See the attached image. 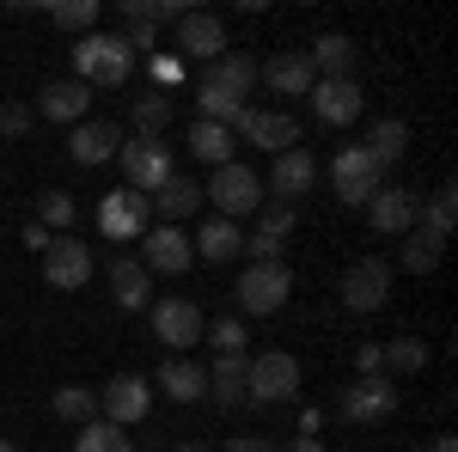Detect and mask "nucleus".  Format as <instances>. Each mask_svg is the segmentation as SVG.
<instances>
[{
	"label": "nucleus",
	"instance_id": "4",
	"mask_svg": "<svg viewBox=\"0 0 458 452\" xmlns=\"http://www.w3.org/2000/svg\"><path fill=\"white\" fill-rule=\"evenodd\" d=\"M287 294H293V276H287V263H245V276H239V306L250 318H269L287 306Z\"/></svg>",
	"mask_w": 458,
	"mask_h": 452
},
{
	"label": "nucleus",
	"instance_id": "40",
	"mask_svg": "<svg viewBox=\"0 0 458 452\" xmlns=\"http://www.w3.org/2000/svg\"><path fill=\"white\" fill-rule=\"evenodd\" d=\"M202 337H208L220 354H245V324H239V318H214V324H202Z\"/></svg>",
	"mask_w": 458,
	"mask_h": 452
},
{
	"label": "nucleus",
	"instance_id": "7",
	"mask_svg": "<svg viewBox=\"0 0 458 452\" xmlns=\"http://www.w3.org/2000/svg\"><path fill=\"white\" fill-rule=\"evenodd\" d=\"M147 226H153V202H147L141 190H110L105 202H98V233H105L110 244H129V239H141Z\"/></svg>",
	"mask_w": 458,
	"mask_h": 452
},
{
	"label": "nucleus",
	"instance_id": "15",
	"mask_svg": "<svg viewBox=\"0 0 458 452\" xmlns=\"http://www.w3.org/2000/svg\"><path fill=\"white\" fill-rule=\"evenodd\" d=\"M98 410H105V422H116V428H135V422L153 410V385H147L141 373H116V380L98 391Z\"/></svg>",
	"mask_w": 458,
	"mask_h": 452
},
{
	"label": "nucleus",
	"instance_id": "16",
	"mask_svg": "<svg viewBox=\"0 0 458 452\" xmlns=\"http://www.w3.org/2000/svg\"><path fill=\"white\" fill-rule=\"evenodd\" d=\"M43 276H49V287H62V294H80L86 281H92V251L80 239H49V251H43Z\"/></svg>",
	"mask_w": 458,
	"mask_h": 452
},
{
	"label": "nucleus",
	"instance_id": "31",
	"mask_svg": "<svg viewBox=\"0 0 458 452\" xmlns=\"http://www.w3.org/2000/svg\"><path fill=\"white\" fill-rule=\"evenodd\" d=\"M190 153H196V159H208V166H233V129H226V123H202V116H196V123H190Z\"/></svg>",
	"mask_w": 458,
	"mask_h": 452
},
{
	"label": "nucleus",
	"instance_id": "20",
	"mask_svg": "<svg viewBox=\"0 0 458 452\" xmlns=\"http://www.w3.org/2000/svg\"><path fill=\"white\" fill-rule=\"evenodd\" d=\"M257 214H263V220H257V233L245 239V251H250V263H276V257H282V239L300 226V209H287V202H269V196H263V209H257Z\"/></svg>",
	"mask_w": 458,
	"mask_h": 452
},
{
	"label": "nucleus",
	"instance_id": "33",
	"mask_svg": "<svg viewBox=\"0 0 458 452\" xmlns=\"http://www.w3.org/2000/svg\"><path fill=\"white\" fill-rule=\"evenodd\" d=\"M49 410H55V422L86 428V422H92V410H98V391H92V385H62V391L49 397Z\"/></svg>",
	"mask_w": 458,
	"mask_h": 452
},
{
	"label": "nucleus",
	"instance_id": "5",
	"mask_svg": "<svg viewBox=\"0 0 458 452\" xmlns=\"http://www.w3.org/2000/svg\"><path fill=\"white\" fill-rule=\"evenodd\" d=\"M116 166H123V177H129V190L153 196V190L177 172V147H165V141H123Z\"/></svg>",
	"mask_w": 458,
	"mask_h": 452
},
{
	"label": "nucleus",
	"instance_id": "17",
	"mask_svg": "<svg viewBox=\"0 0 458 452\" xmlns=\"http://www.w3.org/2000/svg\"><path fill=\"white\" fill-rule=\"evenodd\" d=\"M177 49L183 55H196V62H220L233 43H226V19H214L202 6H190L183 19H177Z\"/></svg>",
	"mask_w": 458,
	"mask_h": 452
},
{
	"label": "nucleus",
	"instance_id": "43",
	"mask_svg": "<svg viewBox=\"0 0 458 452\" xmlns=\"http://www.w3.org/2000/svg\"><path fill=\"white\" fill-rule=\"evenodd\" d=\"M147 68H153V80H159V92L183 80V62H177V55H147Z\"/></svg>",
	"mask_w": 458,
	"mask_h": 452
},
{
	"label": "nucleus",
	"instance_id": "44",
	"mask_svg": "<svg viewBox=\"0 0 458 452\" xmlns=\"http://www.w3.org/2000/svg\"><path fill=\"white\" fill-rule=\"evenodd\" d=\"M226 452H282V440H269V434H233Z\"/></svg>",
	"mask_w": 458,
	"mask_h": 452
},
{
	"label": "nucleus",
	"instance_id": "10",
	"mask_svg": "<svg viewBox=\"0 0 458 452\" xmlns=\"http://www.w3.org/2000/svg\"><path fill=\"white\" fill-rule=\"evenodd\" d=\"M416 214H422V196L403 190V183H379V190L367 196V220H373V233H386V239L416 233Z\"/></svg>",
	"mask_w": 458,
	"mask_h": 452
},
{
	"label": "nucleus",
	"instance_id": "42",
	"mask_svg": "<svg viewBox=\"0 0 458 452\" xmlns=\"http://www.w3.org/2000/svg\"><path fill=\"white\" fill-rule=\"evenodd\" d=\"M25 129H31V110H25V105H0V135L19 141Z\"/></svg>",
	"mask_w": 458,
	"mask_h": 452
},
{
	"label": "nucleus",
	"instance_id": "35",
	"mask_svg": "<svg viewBox=\"0 0 458 452\" xmlns=\"http://www.w3.org/2000/svg\"><path fill=\"white\" fill-rule=\"evenodd\" d=\"M73 452H135V440H129V428H116V422H86L80 440H73Z\"/></svg>",
	"mask_w": 458,
	"mask_h": 452
},
{
	"label": "nucleus",
	"instance_id": "30",
	"mask_svg": "<svg viewBox=\"0 0 458 452\" xmlns=\"http://www.w3.org/2000/svg\"><path fill=\"white\" fill-rule=\"evenodd\" d=\"M172 116H177L172 92H159V86H153V92H141V98H135V110H129V123H135V141H159Z\"/></svg>",
	"mask_w": 458,
	"mask_h": 452
},
{
	"label": "nucleus",
	"instance_id": "36",
	"mask_svg": "<svg viewBox=\"0 0 458 452\" xmlns=\"http://www.w3.org/2000/svg\"><path fill=\"white\" fill-rule=\"evenodd\" d=\"M422 367H428V343L422 337H397V343H386V373L410 380V373H422Z\"/></svg>",
	"mask_w": 458,
	"mask_h": 452
},
{
	"label": "nucleus",
	"instance_id": "11",
	"mask_svg": "<svg viewBox=\"0 0 458 452\" xmlns=\"http://www.w3.org/2000/svg\"><path fill=\"white\" fill-rule=\"evenodd\" d=\"M233 135H245L250 147H269V153H287L300 147V123L287 110H269V105H245L233 116Z\"/></svg>",
	"mask_w": 458,
	"mask_h": 452
},
{
	"label": "nucleus",
	"instance_id": "1",
	"mask_svg": "<svg viewBox=\"0 0 458 452\" xmlns=\"http://www.w3.org/2000/svg\"><path fill=\"white\" fill-rule=\"evenodd\" d=\"M135 73V49L110 31H86L73 43V80L80 86H129Z\"/></svg>",
	"mask_w": 458,
	"mask_h": 452
},
{
	"label": "nucleus",
	"instance_id": "39",
	"mask_svg": "<svg viewBox=\"0 0 458 452\" xmlns=\"http://www.w3.org/2000/svg\"><path fill=\"white\" fill-rule=\"evenodd\" d=\"M68 220H73V196L68 190H43V196H37V226L55 233V226H68Z\"/></svg>",
	"mask_w": 458,
	"mask_h": 452
},
{
	"label": "nucleus",
	"instance_id": "9",
	"mask_svg": "<svg viewBox=\"0 0 458 452\" xmlns=\"http://www.w3.org/2000/svg\"><path fill=\"white\" fill-rule=\"evenodd\" d=\"M397 410V385L386 373H373V380H354L343 385V397H336V416L354 422V428H367V422H386Z\"/></svg>",
	"mask_w": 458,
	"mask_h": 452
},
{
	"label": "nucleus",
	"instance_id": "6",
	"mask_svg": "<svg viewBox=\"0 0 458 452\" xmlns=\"http://www.w3.org/2000/svg\"><path fill=\"white\" fill-rule=\"evenodd\" d=\"M336 294H343L349 312H379L391 300V263L386 257H354L343 269V281H336Z\"/></svg>",
	"mask_w": 458,
	"mask_h": 452
},
{
	"label": "nucleus",
	"instance_id": "48",
	"mask_svg": "<svg viewBox=\"0 0 458 452\" xmlns=\"http://www.w3.org/2000/svg\"><path fill=\"white\" fill-rule=\"evenodd\" d=\"M428 452H458V440H453V434H440V440H434Z\"/></svg>",
	"mask_w": 458,
	"mask_h": 452
},
{
	"label": "nucleus",
	"instance_id": "34",
	"mask_svg": "<svg viewBox=\"0 0 458 452\" xmlns=\"http://www.w3.org/2000/svg\"><path fill=\"white\" fill-rule=\"evenodd\" d=\"M403 251H397V263L410 269V276H434L440 269V251H446V239H434V233H403Z\"/></svg>",
	"mask_w": 458,
	"mask_h": 452
},
{
	"label": "nucleus",
	"instance_id": "8",
	"mask_svg": "<svg viewBox=\"0 0 458 452\" xmlns=\"http://www.w3.org/2000/svg\"><path fill=\"white\" fill-rule=\"evenodd\" d=\"M386 183V172L373 166V153L367 147H343L336 159H330V190L349 202V209H367V196Z\"/></svg>",
	"mask_w": 458,
	"mask_h": 452
},
{
	"label": "nucleus",
	"instance_id": "27",
	"mask_svg": "<svg viewBox=\"0 0 458 452\" xmlns=\"http://www.w3.org/2000/svg\"><path fill=\"white\" fill-rule=\"evenodd\" d=\"M360 147L373 153V166H379V172H391V166L410 153V123H403V116H379V123H373V135L360 141Z\"/></svg>",
	"mask_w": 458,
	"mask_h": 452
},
{
	"label": "nucleus",
	"instance_id": "50",
	"mask_svg": "<svg viewBox=\"0 0 458 452\" xmlns=\"http://www.w3.org/2000/svg\"><path fill=\"white\" fill-rule=\"evenodd\" d=\"M0 452H25V447H13V440H0Z\"/></svg>",
	"mask_w": 458,
	"mask_h": 452
},
{
	"label": "nucleus",
	"instance_id": "29",
	"mask_svg": "<svg viewBox=\"0 0 458 452\" xmlns=\"http://www.w3.org/2000/svg\"><path fill=\"white\" fill-rule=\"evenodd\" d=\"M208 397L220 404V410H245V354H220L208 373Z\"/></svg>",
	"mask_w": 458,
	"mask_h": 452
},
{
	"label": "nucleus",
	"instance_id": "47",
	"mask_svg": "<svg viewBox=\"0 0 458 452\" xmlns=\"http://www.w3.org/2000/svg\"><path fill=\"white\" fill-rule=\"evenodd\" d=\"M282 452H330V447L312 440V434H293V440H282Z\"/></svg>",
	"mask_w": 458,
	"mask_h": 452
},
{
	"label": "nucleus",
	"instance_id": "19",
	"mask_svg": "<svg viewBox=\"0 0 458 452\" xmlns=\"http://www.w3.org/2000/svg\"><path fill=\"white\" fill-rule=\"evenodd\" d=\"M116 153H123V129H116V123H105V116L73 123V135H68L73 166H105V159H116Z\"/></svg>",
	"mask_w": 458,
	"mask_h": 452
},
{
	"label": "nucleus",
	"instance_id": "22",
	"mask_svg": "<svg viewBox=\"0 0 458 452\" xmlns=\"http://www.w3.org/2000/svg\"><path fill=\"white\" fill-rule=\"evenodd\" d=\"M147 202H153V214H159L165 226H183L190 214L202 209V183H196V177H183V172H172L153 196H147Z\"/></svg>",
	"mask_w": 458,
	"mask_h": 452
},
{
	"label": "nucleus",
	"instance_id": "37",
	"mask_svg": "<svg viewBox=\"0 0 458 452\" xmlns=\"http://www.w3.org/2000/svg\"><path fill=\"white\" fill-rule=\"evenodd\" d=\"M453 220H458V190H453V183H440V190L428 196V226H422V233L453 239Z\"/></svg>",
	"mask_w": 458,
	"mask_h": 452
},
{
	"label": "nucleus",
	"instance_id": "14",
	"mask_svg": "<svg viewBox=\"0 0 458 452\" xmlns=\"http://www.w3.org/2000/svg\"><path fill=\"white\" fill-rule=\"evenodd\" d=\"M306 98H312V116L324 123V129H349L354 116H360V105H367V92H360L354 73H343V80H318Z\"/></svg>",
	"mask_w": 458,
	"mask_h": 452
},
{
	"label": "nucleus",
	"instance_id": "46",
	"mask_svg": "<svg viewBox=\"0 0 458 452\" xmlns=\"http://www.w3.org/2000/svg\"><path fill=\"white\" fill-rule=\"evenodd\" d=\"M49 239H55L49 226H37V220H25V244H31V251H49Z\"/></svg>",
	"mask_w": 458,
	"mask_h": 452
},
{
	"label": "nucleus",
	"instance_id": "49",
	"mask_svg": "<svg viewBox=\"0 0 458 452\" xmlns=\"http://www.w3.org/2000/svg\"><path fill=\"white\" fill-rule=\"evenodd\" d=\"M177 452H214V447H202V440H183V447H177Z\"/></svg>",
	"mask_w": 458,
	"mask_h": 452
},
{
	"label": "nucleus",
	"instance_id": "26",
	"mask_svg": "<svg viewBox=\"0 0 458 452\" xmlns=\"http://www.w3.org/2000/svg\"><path fill=\"white\" fill-rule=\"evenodd\" d=\"M190 244H196L202 263H233V257L245 251V233H239V220H220V214H214V220H202V233Z\"/></svg>",
	"mask_w": 458,
	"mask_h": 452
},
{
	"label": "nucleus",
	"instance_id": "41",
	"mask_svg": "<svg viewBox=\"0 0 458 452\" xmlns=\"http://www.w3.org/2000/svg\"><path fill=\"white\" fill-rule=\"evenodd\" d=\"M354 367H360V380L386 373V343H360V348H354Z\"/></svg>",
	"mask_w": 458,
	"mask_h": 452
},
{
	"label": "nucleus",
	"instance_id": "18",
	"mask_svg": "<svg viewBox=\"0 0 458 452\" xmlns=\"http://www.w3.org/2000/svg\"><path fill=\"white\" fill-rule=\"evenodd\" d=\"M153 337L172 348V354H183L190 343H202V312L190 306V300H153Z\"/></svg>",
	"mask_w": 458,
	"mask_h": 452
},
{
	"label": "nucleus",
	"instance_id": "25",
	"mask_svg": "<svg viewBox=\"0 0 458 452\" xmlns=\"http://www.w3.org/2000/svg\"><path fill=\"white\" fill-rule=\"evenodd\" d=\"M306 62H312V73H324V80H343V73H354V62H360V43L343 31H324L306 49Z\"/></svg>",
	"mask_w": 458,
	"mask_h": 452
},
{
	"label": "nucleus",
	"instance_id": "13",
	"mask_svg": "<svg viewBox=\"0 0 458 452\" xmlns=\"http://www.w3.org/2000/svg\"><path fill=\"white\" fill-rule=\"evenodd\" d=\"M312 183H318V159L306 153V147H287V153H276V166H269V177H263V196L293 209Z\"/></svg>",
	"mask_w": 458,
	"mask_h": 452
},
{
	"label": "nucleus",
	"instance_id": "21",
	"mask_svg": "<svg viewBox=\"0 0 458 452\" xmlns=\"http://www.w3.org/2000/svg\"><path fill=\"white\" fill-rule=\"evenodd\" d=\"M37 110L49 116V123H86V110H92V86H80V80H49L43 92H37Z\"/></svg>",
	"mask_w": 458,
	"mask_h": 452
},
{
	"label": "nucleus",
	"instance_id": "2",
	"mask_svg": "<svg viewBox=\"0 0 458 452\" xmlns=\"http://www.w3.org/2000/svg\"><path fill=\"white\" fill-rule=\"evenodd\" d=\"M202 202H214L220 220H245V214L263 209V177L250 172V166H214V177L202 183Z\"/></svg>",
	"mask_w": 458,
	"mask_h": 452
},
{
	"label": "nucleus",
	"instance_id": "28",
	"mask_svg": "<svg viewBox=\"0 0 458 452\" xmlns=\"http://www.w3.org/2000/svg\"><path fill=\"white\" fill-rule=\"evenodd\" d=\"M159 391H165L172 404H196V397H208V373H202L196 361L172 354V361L159 367Z\"/></svg>",
	"mask_w": 458,
	"mask_h": 452
},
{
	"label": "nucleus",
	"instance_id": "24",
	"mask_svg": "<svg viewBox=\"0 0 458 452\" xmlns=\"http://www.w3.org/2000/svg\"><path fill=\"white\" fill-rule=\"evenodd\" d=\"M110 294H116L123 312H141L153 300V276L141 269V257H110Z\"/></svg>",
	"mask_w": 458,
	"mask_h": 452
},
{
	"label": "nucleus",
	"instance_id": "38",
	"mask_svg": "<svg viewBox=\"0 0 458 452\" xmlns=\"http://www.w3.org/2000/svg\"><path fill=\"white\" fill-rule=\"evenodd\" d=\"M49 19H55V25H62V31H92V19H98V0H55V6H49Z\"/></svg>",
	"mask_w": 458,
	"mask_h": 452
},
{
	"label": "nucleus",
	"instance_id": "32",
	"mask_svg": "<svg viewBox=\"0 0 458 452\" xmlns=\"http://www.w3.org/2000/svg\"><path fill=\"white\" fill-rule=\"evenodd\" d=\"M208 73L220 80V86H226V92H239V98L250 105V86H257V62H250V55H239V49H226L220 62H208Z\"/></svg>",
	"mask_w": 458,
	"mask_h": 452
},
{
	"label": "nucleus",
	"instance_id": "12",
	"mask_svg": "<svg viewBox=\"0 0 458 452\" xmlns=\"http://www.w3.org/2000/svg\"><path fill=\"white\" fill-rule=\"evenodd\" d=\"M196 263V244L183 226H147L141 233V269L147 276H183Z\"/></svg>",
	"mask_w": 458,
	"mask_h": 452
},
{
	"label": "nucleus",
	"instance_id": "45",
	"mask_svg": "<svg viewBox=\"0 0 458 452\" xmlns=\"http://www.w3.org/2000/svg\"><path fill=\"white\" fill-rule=\"evenodd\" d=\"M135 55H147V49H159V25H129V37H123Z\"/></svg>",
	"mask_w": 458,
	"mask_h": 452
},
{
	"label": "nucleus",
	"instance_id": "3",
	"mask_svg": "<svg viewBox=\"0 0 458 452\" xmlns=\"http://www.w3.org/2000/svg\"><path fill=\"white\" fill-rule=\"evenodd\" d=\"M245 397L250 404H293L300 397V361L293 354H245Z\"/></svg>",
	"mask_w": 458,
	"mask_h": 452
},
{
	"label": "nucleus",
	"instance_id": "23",
	"mask_svg": "<svg viewBox=\"0 0 458 452\" xmlns=\"http://www.w3.org/2000/svg\"><path fill=\"white\" fill-rule=\"evenodd\" d=\"M257 80L269 86V92H282V98H306L318 86V73H312V62H306V49H293V55H276L269 68H257Z\"/></svg>",
	"mask_w": 458,
	"mask_h": 452
}]
</instances>
